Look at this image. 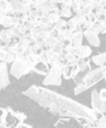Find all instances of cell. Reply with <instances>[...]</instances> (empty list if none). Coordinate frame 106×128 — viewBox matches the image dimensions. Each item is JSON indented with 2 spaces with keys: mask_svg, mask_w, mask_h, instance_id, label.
I'll return each mask as SVG.
<instances>
[{
  "mask_svg": "<svg viewBox=\"0 0 106 128\" xmlns=\"http://www.w3.org/2000/svg\"><path fill=\"white\" fill-rule=\"evenodd\" d=\"M24 94L38 104L41 107L47 109L50 112L69 119L71 118L76 120H86L89 124H93L102 116H104L94 111L85 104L43 86H31L24 91Z\"/></svg>",
  "mask_w": 106,
  "mask_h": 128,
  "instance_id": "cell-1",
  "label": "cell"
},
{
  "mask_svg": "<svg viewBox=\"0 0 106 128\" xmlns=\"http://www.w3.org/2000/svg\"><path fill=\"white\" fill-rule=\"evenodd\" d=\"M105 74H106L105 66H100V68H94V70H90L82 78L81 81L75 86L73 93H75L76 96H78L81 92H85V91L88 90L89 88H91L93 86L97 84L99 81H102L103 79H105Z\"/></svg>",
  "mask_w": 106,
  "mask_h": 128,
  "instance_id": "cell-2",
  "label": "cell"
},
{
  "mask_svg": "<svg viewBox=\"0 0 106 128\" xmlns=\"http://www.w3.org/2000/svg\"><path fill=\"white\" fill-rule=\"evenodd\" d=\"M66 65V62L63 60V56H60L59 61L55 64H53L49 68L47 74L43 79V86H59L62 84V68Z\"/></svg>",
  "mask_w": 106,
  "mask_h": 128,
  "instance_id": "cell-3",
  "label": "cell"
},
{
  "mask_svg": "<svg viewBox=\"0 0 106 128\" xmlns=\"http://www.w3.org/2000/svg\"><path fill=\"white\" fill-rule=\"evenodd\" d=\"M31 71H33V64L29 62L28 58H15L9 73L16 79H20L22 76L28 74Z\"/></svg>",
  "mask_w": 106,
  "mask_h": 128,
  "instance_id": "cell-4",
  "label": "cell"
},
{
  "mask_svg": "<svg viewBox=\"0 0 106 128\" xmlns=\"http://www.w3.org/2000/svg\"><path fill=\"white\" fill-rule=\"evenodd\" d=\"M91 97V109L96 112H99L102 115L105 114V110H106V104L105 102H102L98 97V91L97 90H93L90 94Z\"/></svg>",
  "mask_w": 106,
  "mask_h": 128,
  "instance_id": "cell-5",
  "label": "cell"
},
{
  "mask_svg": "<svg viewBox=\"0 0 106 128\" xmlns=\"http://www.w3.org/2000/svg\"><path fill=\"white\" fill-rule=\"evenodd\" d=\"M78 73H79V68L76 65V62L66 64V65L62 68V76L66 80H69V79L75 80L76 76L78 75Z\"/></svg>",
  "mask_w": 106,
  "mask_h": 128,
  "instance_id": "cell-6",
  "label": "cell"
},
{
  "mask_svg": "<svg viewBox=\"0 0 106 128\" xmlns=\"http://www.w3.org/2000/svg\"><path fill=\"white\" fill-rule=\"evenodd\" d=\"M9 71L6 63L0 62V86L2 89L7 88L9 86Z\"/></svg>",
  "mask_w": 106,
  "mask_h": 128,
  "instance_id": "cell-7",
  "label": "cell"
},
{
  "mask_svg": "<svg viewBox=\"0 0 106 128\" xmlns=\"http://www.w3.org/2000/svg\"><path fill=\"white\" fill-rule=\"evenodd\" d=\"M82 35L86 37L87 42L89 43V45L93 47H98L100 45V40L98 37V35H96L95 33L90 30V29H87V30L82 32Z\"/></svg>",
  "mask_w": 106,
  "mask_h": 128,
  "instance_id": "cell-8",
  "label": "cell"
},
{
  "mask_svg": "<svg viewBox=\"0 0 106 128\" xmlns=\"http://www.w3.org/2000/svg\"><path fill=\"white\" fill-rule=\"evenodd\" d=\"M76 56L77 58H82V60H86L89 56L91 55V47L88 45H81L78 48H76Z\"/></svg>",
  "mask_w": 106,
  "mask_h": 128,
  "instance_id": "cell-9",
  "label": "cell"
},
{
  "mask_svg": "<svg viewBox=\"0 0 106 128\" xmlns=\"http://www.w3.org/2000/svg\"><path fill=\"white\" fill-rule=\"evenodd\" d=\"M82 40H84V35L80 32H77V33H73L72 37H71L70 40V45L73 46L75 48H78L79 46L82 45Z\"/></svg>",
  "mask_w": 106,
  "mask_h": 128,
  "instance_id": "cell-10",
  "label": "cell"
},
{
  "mask_svg": "<svg viewBox=\"0 0 106 128\" xmlns=\"http://www.w3.org/2000/svg\"><path fill=\"white\" fill-rule=\"evenodd\" d=\"M33 71H35L37 74L46 75L47 72H49V65H47V64H45L44 62H42V60H41L40 62L36 63L35 65L33 66Z\"/></svg>",
  "mask_w": 106,
  "mask_h": 128,
  "instance_id": "cell-11",
  "label": "cell"
},
{
  "mask_svg": "<svg viewBox=\"0 0 106 128\" xmlns=\"http://www.w3.org/2000/svg\"><path fill=\"white\" fill-rule=\"evenodd\" d=\"M90 62H93L94 64L100 68V66H105V63H106V53H99L97 55H94L93 58H90Z\"/></svg>",
  "mask_w": 106,
  "mask_h": 128,
  "instance_id": "cell-12",
  "label": "cell"
},
{
  "mask_svg": "<svg viewBox=\"0 0 106 128\" xmlns=\"http://www.w3.org/2000/svg\"><path fill=\"white\" fill-rule=\"evenodd\" d=\"M93 33H95L96 35H98V34H105V22H97L96 20L95 22L93 24V26H91V28H89Z\"/></svg>",
  "mask_w": 106,
  "mask_h": 128,
  "instance_id": "cell-13",
  "label": "cell"
},
{
  "mask_svg": "<svg viewBox=\"0 0 106 128\" xmlns=\"http://www.w3.org/2000/svg\"><path fill=\"white\" fill-rule=\"evenodd\" d=\"M46 18L49 19V22H51V24H54L55 22H58V20L60 19V12H59V9L55 8V9H52V10L49 11V14H47Z\"/></svg>",
  "mask_w": 106,
  "mask_h": 128,
  "instance_id": "cell-14",
  "label": "cell"
},
{
  "mask_svg": "<svg viewBox=\"0 0 106 128\" xmlns=\"http://www.w3.org/2000/svg\"><path fill=\"white\" fill-rule=\"evenodd\" d=\"M59 12H60V17H66L69 18L72 16V11H71V7H67V6H61L59 8Z\"/></svg>",
  "mask_w": 106,
  "mask_h": 128,
  "instance_id": "cell-15",
  "label": "cell"
},
{
  "mask_svg": "<svg viewBox=\"0 0 106 128\" xmlns=\"http://www.w3.org/2000/svg\"><path fill=\"white\" fill-rule=\"evenodd\" d=\"M0 8L6 15H11V6L10 1H6V0H1L0 1Z\"/></svg>",
  "mask_w": 106,
  "mask_h": 128,
  "instance_id": "cell-16",
  "label": "cell"
},
{
  "mask_svg": "<svg viewBox=\"0 0 106 128\" xmlns=\"http://www.w3.org/2000/svg\"><path fill=\"white\" fill-rule=\"evenodd\" d=\"M93 128H106V118L105 116H102L99 119H97L95 122L91 124Z\"/></svg>",
  "mask_w": 106,
  "mask_h": 128,
  "instance_id": "cell-17",
  "label": "cell"
},
{
  "mask_svg": "<svg viewBox=\"0 0 106 128\" xmlns=\"http://www.w3.org/2000/svg\"><path fill=\"white\" fill-rule=\"evenodd\" d=\"M67 27V22L63 19V18H60L58 22H54V28L58 29V30H61V29H64Z\"/></svg>",
  "mask_w": 106,
  "mask_h": 128,
  "instance_id": "cell-18",
  "label": "cell"
},
{
  "mask_svg": "<svg viewBox=\"0 0 106 128\" xmlns=\"http://www.w3.org/2000/svg\"><path fill=\"white\" fill-rule=\"evenodd\" d=\"M75 53H76V48L69 44L63 47V54L62 55H69V54H75Z\"/></svg>",
  "mask_w": 106,
  "mask_h": 128,
  "instance_id": "cell-19",
  "label": "cell"
},
{
  "mask_svg": "<svg viewBox=\"0 0 106 128\" xmlns=\"http://www.w3.org/2000/svg\"><path fill=\"white\" fill-rule=\"evenodd\" d=\"M98 97H99L102 102H106V89L105 88L100 89V91H98Z\"/></svg>",
  "mask_w": 106,
  "mask_h": 128,
  "instance_id": "cell-20",
  "label": "cell"
},
{
  "mask_svg": "<svg viewBox=\"0 0 106 128\" xmlns=\"http://www.w3.org/2000/svg\"><path fill=\"white\" fill-rule=\"evenodd\" d=\"M5 16H7V15H6V14L4 12V11L1 10V8H0V19H2V18H4Z\"/></svg>",
  "mask_w": 106,
  "mask_h": 128,
  "instance_id": "cell-21",
  "label": "cell"
},
{
  "mask_svg": "<svg viewBox=\"0 0 106 128\" xmlns=\"http://www.w3.org/2000/svg\"><path fill=\"white\" fill-rule=\"evenodd\" d=\"M2 90V88H1V86H0V91H1Z\"/></svg>",
  "mask_w": 106,
  "mask_h": 128,
  "instance_id": "cell-22",
  "label": "cell"
}]
</instances>
